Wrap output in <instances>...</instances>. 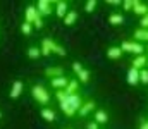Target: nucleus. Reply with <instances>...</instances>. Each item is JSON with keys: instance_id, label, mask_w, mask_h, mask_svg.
I'll return each instance as SVG.
<instances>
[{"instance_id": "nucleus-1", "label": "nucleus", "mask_w": 148, "mask_h": 129, "mask_svg": "<svg viewBox=\"0 0 148 129\" xmlns=\"http://www.w3.org/2000/svg\"><path fill=\"white\" fill-rule=\"evenodd\" d=\"M31 96H33V100L40 103V105H48L50 103V91L45 88V86L41 85H35L31 86Z\"/></svg>"}, {"instance_id": "nucleus-2", "label": "nucleus", "mask_w": 148, "mask_h": 129, "mask_svg": "<svg viewBox=\"0 0 148 129\" xmlns=\"http://www.w3.org/2000/svg\"><path fill=\"white\" fill-rule=\"evenodd\" d=\"M35 7H36V12L41 17L50 16V14L53 12V2H48V0H38Z\"/></svg>"}, {"instance_id": "nucleus-3", "label": "nucleus", "mask_w": 148, "mask_h": 129, "mask_svg": "<svg viewBox=\"0 0 148 129\" xmlns=\"http://www.w3.org/2000/svg\"><path fill=\"white\" fill-rule=\"evenodd\" d=\"M23 91H24V83L21 81V79H16L12 86H10V91H9V96L12 98V100H16V98H19L21 95H23Z\"/></svg>"}, {"instance_id": "nucleus-4", "label": "nucleus", "mask_w": 148, "mask_h": 129, "mask_svg": "<svg viewBox=\"0 0 148 129\" xmlns=\"http://www.w3.org/2000/svg\"><path fill=\"white\" fill-rule=\"evenodd\" d=\"M53 45H55V42H53L52 38H43V40H41V45H40L41 55H43V57H48L50 53H53Z\"/></svg>"}, {"instance_id": "nucleus-5", "label": "nucleus", "mask_w": 148, "mask_h": 129, "mask_svg": "<svg viewBox=\"0 0 148 129\" xmlns=\"http://www.w3.org/2000/svg\"><path fill=\"white\" fill-rule=\"evenodd\" d=\"M53 5H55V9H53V12H55V16L57 17H60V19H64L66 17V14L69 12L67 10V2H62V0H59V2H53Z\"/></svg>"}, {"instance_id": "nucleus-6", "label": "nucleus", "mask_w": 148, "mask_h": 129, "mask_svg": "<svg viewBox=\"0 0 148 129\" xmlns=\"http://www.w3.org/2000/svg\"><path fill=\"white\" fill-rule=\"evenodd\" d=\"M45 76L50 78V79H53V78H60V76H64V69H62L60 66L47 67V69H45Z\"/></svg>"}, {"instance_id": "nucleus-7", "label": "nucleus", "mask_w": 148, "mask_h": 129, "mask_svg": "<svg viewBox=\"0 0 148 129\" xmlns=\"http://www.w3.org/2000/svg\"><path fill=\"white\" fill-rule=\"evenodd\" d=\"M67 83H69V78H67V76H60V78L50 79V86L55 88V89H66Z\"/></svg>"}, {"instance_id": "nucleus-8", "label": "nucleus", "mask_w": 148, "mask_h": 129, "mask_svg": "<svg viewBox=\"0 0 148 129\" xmlns=\"http://www.w3.org/2000/svg\"><path fill=\"white\" fill-rule=\"evenodd\" d=\"M64 102H67L69 105H71V109L73 110H79L81 109V105H83V102H81V96L79 95H67V98L64 100Z\"/></svg>"}, {"instance_id": "nucleus-9", "label": "nucleus", "mask_w": 148, "mask_h": 129, "mask_svg": "<svg viewBox=\"0 0 148 129\" xmlns=\"http://www.w3.org/2000/svg\"><path fill=\"white\" fill-rule=\"evenodd\" d=\"M121 50H126V52H131V53H141L143 52V46L141 45H138V43H131V42H124L122 43V46H121Z\"/></svg>"}, {"instance_id": "nucleus-10", "label": "nucleus", "mask_w": 148, "mask_h": 129, "mask_svg": "<svg viewBox=\"0 0 148 129\" xmlns=\"http://www.w3.org/2000/svg\"><path fill=\"white\" fill-rule=\"evenodd\" d=\"M40 115H41V119L43 121H47V122H55V112L50 109V107H43L41 109V112H40Z\"/></svg>"}, {"instance_id": "nucleus-11", "label": "nucleus", "mask_w": 148, "mask_h": 129, "mask_svg": "<svg viewBox=\"0 0 148 129\" xmlns=\"http://www.w3.org/2000/svg\"><path fill=\"white\" fill-rule=\"evenodd\" d=\"M36 16H38L36 7H35V5H28V7H26V10H24V21L31 24V23L35 21V17H36Z\"/></svg>"}, {"instance_id": "nucleus-12", "label": "nucleus", "mask_w": 148, "mask_h": 129, "mask_svg": "<svg viewBox=\"0 0 148 129\" xmlns=\"http://www.w3.org/2000/svg\"><path fill=\"white\" fill-rule=\"evenodd\" d=\"M93 109H95V102H86V103H83V105H81V109L77 110V114H79L81 117H86Z\"/></svg>"}, {"instance_id": "nucleus-13", "label": "nucleus", "mask_w": 148, "mask_h": 129, "mask_svg": "<svg viewBox=\"0 0 148 129\" xmlns=\"http://www.w3.org/2000/svg\"><path fill=\"white\" fill-rule=\"evenodd\" d=\"M127 83H129V85H133V86L140 83V71H138V69H134V67H133V69L127 72Z\"/></svg>"}, {"instance_id": "nucleus-14", "label": "nucleus", "mask_w": 148, "mask_h": 129, "mask_svg": "<svg viewBox=\"0 0 148 129\" xmlns=\"http://www.w3.org/2000/svg\"><path fill=\"white\" fill-rule=\"evenodd\" d=\"M77 10H69L67 14H66V17H64V24L66 26H73L76 24V21H77Z\"/></svg>"}, {"instance_id": "nucleus-15", "label": "nucleus", "mask_w": 148, "mask_h": 129, "mask_svg": "<svg viewBox=\"0 0 148 129\" xmlns=\"http://www.w3.org/2000/svg\"><path fill=\"white\" fill-rule=\"evenodd\" d=\"M77 88H79V83H77V79H69V83L66 86V93L67 95H77Z\"/></svg>"}, {"instance_id": "nucleus-16", "label": "nucleus", "mask_w": 148, "mask_h": 129, "mask_svg": "<svg viewBox=\"0 0 148 129\" xmlns=\"http://www.w3.org/2000/svg\"><path fill=\"white\" fill-rule=\"evenodd\" d=\"M95 122L97 124H107L109 122V115L105 110H97L95 112Z\"/></svg>"}, {"instance_id": "nucleus-17", "label": "nucleus", "mask_w": 148, "mask_h": 129, "mask_svg": "<svg viewBox=\"0 0 148 129\" xmlns=\"http://www.w3.org/2000/svg\"><path fill=\"white\" fill-rule=\"evenodd\" d=\"M26 55L29 57V59H40L41 57V52H40V46H29L28 48V52H26Z\"/></svg>"}, {"instance_id": "nucleus-18", "label": "nucleus", "mask_w": 148, "mask_h": 129, "mask_svg": "<svg viewBox=\"0 0 148 129\" xmlns=\"http://www.w3.org/2000/svg\"><path fill=\"white\" fill-rule=\"evenodd\" d=\"M122 55V50L119 48V46H110L109 50H107V57L109 59H119Z\"/></svg>"}, {"instance_id": "nucleus-19", "label": "nucleus", "mask_w": 148, "mask_h": 129, "mask_svg": "<svg viewBox=\"0 0 148 129\" xmlns=\"http://www.w3.org/2000/svg\"><path fill=\"white\" fill-rule=\"evenodd\" d=\"M60 110H62L64 115H67V117H73L74 114H76V110L71 109V105H69L67 102H60Z\"/></svg>"}, {"instance_id": "nucleus-20", "label": "nucleus", "mask_w": 148, "mask_h": 129, "mask_svg": "<svg viewBox=\"0 0 148 129\" xmlns=\"http://www.w3.org/2000/svg\"><path fill=\"white\" fill-rule=\"evenodd\" d=\"M21 33H23V35H26V36H29V35L33 33V24H29V23L23 21V24H21Z\"/></svg>"}, {"instance_id": "nucleus-21", "label": "nucleus", "mask_w": 148, "mask_h": 129, "mask_svg": "<svg viewBox=\"0 0 148 129\" xmlns=\"http://www.w3.org/2000/svg\"><path fill=\"white\" fill-rule=\"evenodd\" d=\"M109 21H110L112 26H119V24H122V23H124V17H122L121 14H112Z\"/></svg>"}, {"instance_id": "nucleus-22", "label": "nucleus", "mask_w": 148, "mask_h": 129, "mask_svg": "<svg viewBox=\"0 0 148 129\" xmlns=\"http://www.w3.org/2000/svg\"><path fill=\"white\" fill-rule=\"evenodd\" d=\"M77 79H79V83H88V81H90V71L83 69V71L77 74Z\"/></svg>"}, {"instance_id": "nucleus-23", "label": "nucleus", "mask_w": 148, "mask_h": 129, "mask_svg": "<svg viewBox=\"0 0 148 129\" xmlns=\"http://www.w3.org/2000/svg\"><path fill=\"white\" fill-rule=\"evenodd\" d=\"M95 9H97V0H90V2H86V3H84V10H86L88 14L95 12Z\"/></svg>"}, {"instance_id": "nucleus-24", "label": "nucleus", "mask_w": 148, "mask_h": 129, "mask_svg": "<svg viewBox=\"0 0 148 129\" xmlns=\"http://www.w3.org/2000/svg\"><path fill=\"white\" fill-rule=\"evenodd\" d=\"M145 64H147V59H145V57H138V59H136V60L133 62V67L140 71V67H143Z\"/></svg>"}, {"instance_id": "nucleus-25", "label": "nucleus", "mask_w": 148, "mask_h": 129, "mask_svg": "<svg viewBox=\"0 0 148 129\" xmlns=\"http://www.w3.org/2000/svg\"><path fill=\"white\" fill-rule=\"evenodd\" d=\"M133 9H134L136 14H147V10H148L145 5H141V3H138V2H134V7H133Z\"/></svg>"}, {"instance_id": "nucleus-26", "label": "nucleus", "mask_w": 148, "mask_h": 129, "mask_svg": "<svg viewBox=\"0 0 148 129\" xmlns=\"http://www.w3.org/2000/svg\"><path fill=\"white\" fill-rule=\"evenodd\" d=\"M31 24H33V28H36V29H41V28H43V17L38 14L36 17H35V21H33Z\"/></svg>"}, {"instance_id": "nucleus-27", "label": "nucleus", "mask_w": 148, "mask_h": 129, "mask_svg": "<svg viewBox=\"0 0 148 129\" xmlns=\"http://www.w3.org/2000/svg\"><path fill=\"white\" fill-rule=\"evenodd\" d=\"M53 53L66 57V53H67V52H66V48H64V46H60V45H57V43H55V45H53Z\"/></svg>"}, {"instance_id": "nucleus-28", "label": "nucleus", "mask_w": 148, "mask_h": 129, "mask_svg": "<svg viewBox=\"0 0 148 129\" xmlns=\"http://www.w3.org/2000/svg\"><path fill=\"white\" fill-rule=\"evenodd\" d=\"M55 98H57L59 103H60V102H64V100L67 98V93H66L64 89H57V91H55Z\"/></svg>"}, {"instance_id": "nucleus-29", "label": "nucleus", "mask_w": 148, "mask_h": 129, "mask_svg": "<svg viewBox=\"0 0 148 129\" xmlns=\"http://www.w3.org/2000/svg\"><path fill=\"white\" fill-rule=\"evenodd\" d=\"M140 81L141 83H148V71H140Z\"/></svg>"}, {"instance_id": "nucleus-30", "label": "nucleus", "mask_w": 148, "mask_h": 129, "mask_svg": "<svg viewBox=\"0 0 148 129\" xmlns=\"http://www.w3.org/2000/svg\"><path fill=\"white\" fill-rule=\"evenodd\" d=\"M73 71L76 72V74H79V72L83 71V66H81L79 62H74V64H73Z\"/></svg>"}, {"instance_id": "nucleus-31", "label": "nucleus", "mask_w": 148, "mask_h": 129, "mask_svg": "<svg viewBox=\"0 0 148 129\" xmlns=\"http://www.w3.org/2000/svg\"><path fill=\"white\" fill-rule=\"evenodd\" d=\"M86 129H98V124H97L95 121H93V122H88V124H86Z\"/></svg>"}, {"instance_id": "nucleus-32", "label": "nucleus", "mask_w": 148, "mask_h": 129, "mask_svg": "<svg viewBox=\"0 0 148 129\" xmlns=\"http://www.w3.org/2000/svg\"><path fill=\"white\" fill-rule=\"evenodd\" d=\"M131 7H134V2H124V9L126 10H129Z\"/></svg>"}, {"instance_id": "nucleus-33", "label": "nucleus", "mask_w": 148, "mask_h": 129, "mask_svg": "<svg viewBox=\"0 0 148 129\" xmlns=\"http://www.w3.org/2000/svg\"><path fill=\"white\" fill-rule=\"evenodd\" d=\"M109 3H110V5H119L121 2H117V0H109Z\"/></svg>"}, {"instance_id": "nucleus-34", "label": "nucleus", "mask_w": 148, "mask_h": 129, "mask_svg": "<svg viewBox=\"0 0 148 129\" xmlns=\"http://www.w3.org/2000/svg\"><path fill=\"white\" fill-rule=\"evenodd\" d=\"M141 129H148V124H143V126H141Z\"/></svg>"}, {"instance_id": "nucleus-35", "label": "nucleus", "mask_w": 148, "mask_h": 129, "mask_svg": "<svg viewBox=\"0 0 148 129\" xmlns=\"http://www.w3.org/2000/svg\"><path fill=\"white\" fill-rule=\"evenodd\" d=\"M0 119H2V112H0Z\"/></svg>"}, {"instance_id": "nucleus-36", "label": "nucleus", "mask_w": 148, "mask_h": 129, "mask_svg": "<svg viewBox=\"0 0 148 129\" xmlns=\"http://www.w3.org/2000/svg\"><path fill=\"white\" fill-rule=\"evenodd\" d=\"M66 129H69V128H66Z\"/></svg>"}]
</instances>
